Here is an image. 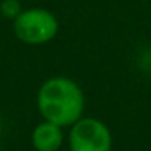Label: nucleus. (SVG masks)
Wrapping results in <instances>:
<instances>
[{
    "label": "nucleus",
    "mask_w": 151,
    "mask_h": 151,
    "mask_svg": "<svg viewBox=\"0 0 151 151\" xmlns=\"http://www.w3.org/2000/svg\"><path fill=\"white\" fill-rule=\"evenodd\" d=\"M36 104L42 120L70 128L85 112V93L68 76H50L37 89Z\"/></svg>",
    "instance_id": "f257e3e1"
},
{
    "label": "nucleus",
    "mask_w": 151,
    "mask_h": 151,
    "mask_svg": "<svg viewBox=\"0 0 151 151\" xmlns=\"http://www.w3.org/2000/svg\"><path fill=\"white\" fill-rule=\"evenodd\" d=\"M13 33L23 44L42 46L59 33V20L46 8H28L13 20Z\"/></svg>",
    "instance_id": "f03ea898"
},
{
    "label": "nucleus",
    "mask_w": 151,
    "mask_h": 151,
    "mask_svg": "<svg viewBox=\"0 0 151 151\" xmlns=\"http://www.w3.org/2000/svg\"><path fill=\"white\" fill-rule=\"evenodd\" d=\"M68 151H112V132L102 120L96 117H85L70 127Z\"/></svg>",
    "instance_id": "7ed1b4c3"
},
{
    "label": "nucleus",
    "mask_w": 151,
    "mask_h": 151,
    "mask_svg": "<svg viewBox=\"0 0 151 151\" xmlns=\"http://www.w3.org/2000/svg\"><path fill=\"white\" fill-rule=\"evenodd\" d=\"M65 141V133L60 125L42 120L31 132V145L34 151H60Z\"/></svg>",
    "instance_id": "20e7f679"
},
{
    "label": "nucleus",
    "mask_w": 151,
    "mask_h": 151,
    "mask_svg": "<svg viewBox=\"0 0 151 151\" xmlns=\"http://www.w3.org/2000/svg\"><path fill=\"white\" fill-rule=\"evenodd\" d=\"M23 10L24 8L21 7L20 0H2L0 2V13H2L4 18H7V20L13 21Z\"/></svg>",
    "instance_id": "39448f33"
},
{
    "label": "nucleus",
    "mask_w": 151,
    "mask_h": 151,
    "mask_svg": "<svg viewBox=\"0 0 151 151\" xmlns=\"http://www.w3.org/2000/svg\"><path fill=\"white\" fill-rule=\"evenodd\" d=\"M0 151H2V140H0Z\"/></svg>",
    "instance_id": "423d86ee"
}]
</instances>
